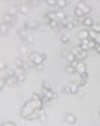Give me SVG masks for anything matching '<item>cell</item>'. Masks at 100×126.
Returning a JSON list of instances; mask_svg holds the SVG:
<instances>
[{
  "label": "cell",
  "mask_w": 100,
  "mask_h": 126,
  "mask_svg": "<svg viewBox=\"0 0 100 126\" xmlns=\"http://www.w3.org/2000/svg\"><path fill=\"white\" fill-rule=\"evenodd\" d=\"M72 53L75 54L77 60H81V59H85V57H87V51H85V50H82L80 46H78V47H75V48L72 50Z\"/></svg>",
  "instance_id": "obj_1"
},
{
  "label": "cell",
  "mask_w": 100,
  "mask_h": 126,
  "mask_svg": "<svg viewBox=\"0 0 100 126\" xmlns=\"http://www.w3.org/2000/svg\"><path fill=\"white\" fill-rule=\"evenodd\" d=\"M30 59H31V60H33L34 63H37V64H38V63H43V60L46 59V54H44V53H41V54L33 53V54L30 56Z\"/></svg>",
  "instance_id": "obj_2"
},
{
  "label": "cell",
  "mask_w": 100,
  "mask_h": 126,
  "mask_svg": "<svg viewBox=\"0 0 100 126\" xmlns=\"http://www.w3.org/2000/svg\"><path fill=\"white\" fill-rule=\"evenodd\" d=\"M78 38L81 41H85V40H90V30H84L78 34Z\"/></svg>",
  "instance_id": "obj_3"
},
{
  "label": "cell",
  "mask_w": 100,
  "mask_h": 126,
  "mask_svg": "<svg viewBox=\"0 0 100 126\" xmlns=\"http://www.w3.org/2000/svg\"><path fill=\"white\" fill-rule=\"evenodd\" d=\"M90 40H94L97 44H100V32L94 31V30H90Z\"/></svg>",
  "instance_id": "obj_4"
},
{
  "label": "cell",
  "mask_w": 100,
  "mask_h": 126,
  "mask_svg": "<svg viewBox=\"0 0 100 126\" xmlns=\"http://www.w3.org/2000/svg\"><path fill=\"white\" fill-rule=\"evenodd\" d=\"M75 70H77L78 73H81V75H82V73H85V64H84L82 62H80V60H78V62H77V64H75Z\"/></svg>",
  "instance_id": "obj_5"
},
{
  "label": "cell",
  "mask_w": 100,
  "mask_h": 126,
  "mask_svg": "<svg viewBox=\"0 0 100 126\" xmlns=\"http://www.w3.org/2000/svg\"><path fill=\"white\" fill-rule=\"evenodd\" d=\"M78 87H80V85H77V84H69V85H68V88H65V93L75 94V93L78 91Z\"/></svg>",
  "instance_id": "obj_6"
},
{
  "label": "cell",
  "mask_w": 100,
  "mask_h": 126,
  "mask_svg": "<svg viewBox=\"0 0 100 126\" xmlns=\"http://www.w3.org/2000/svg\"><path fill=\"white\" fill-rule=\"evenodd\" d=\"M78 7H80V9L84 12V15H88V13L91 12V7H90V6H85L82 1H80V3H78Z\"/></svg>",
  "instance_id": "obj_7"
},
{
  "label": "cell",
  "mask_w": 100,
  "mask_h": 126,
  "mask_svg": "<svg viewBox=\"0 0 100 126\" xmlns=\"http://www.w3.org/2000/svg\"><path fill=\"white\" fill-rule=\"evenodd\" d=\"M82 25H84V27H87V28H90V27L93 28L94 22H93V19H91L90 16H85V18H84V22H82Z\"/></svg>",
  "instance_id": "obj_8"
},
{
  "label": "cell",
  "mask_w": 100,
  "mask_h": 126,
  "mask_svg": "<svg viewBox=\"0 0 100 126\" xmlns=\"http://www.w3.org/2000/svg\"><path fill=\"white\" fill-rule=\"evenodd\" d=\"M56 16H58V21H63V19L66 18V15H65V12H62V10H59V12H56Z\"/></svg>",
  "instance_id": "obj_9"
},
{
  "label": "cell",
  "mask_w": 100,
  "mask_h": 126,
  "mask_svg": "<svg viewBox=\"0 0 100 126\" xmlns=\"http://www.w3.org/2000/svg\"><path fill=\"white\" fill-rule=\"evenodd\" d=\"M46 16H47V19H49V21H55V19H58V16H56V12H49Z\"/></svg>",
  "instance_id": "obj_10"
},
{
  "label": "cell",
  "mask_w": 100,
  "mask_h": 126,
  "mask_svg": "<svg viewBox=\"0 0 100 126\" xmlns=\"http://www.w3.org/2000/svg\"><path fill=\"white\" fill-rule=\"evenodd\" d=\"M68 62H71V63H74V62H77V57H75V54H74V53H69V54H68Z\"/></svg>",
  "instance_id": "obj_11"
},
{
  "label": "cell",
  "mask_w": 100,
  "mask_h": 126,
  "mask_svg": "<svg viewBox=\"0 0 100 126\" xmlns=\"http://www.w3.org/2000/svg\"><path fill=\"white\" fill-rule=\"evenodd\" d=\"M75 16H77V18H80V16H84V12H82V10L78 7V6L75 7Z\"/></svg>",
  "instance_id": "obj_12"
},
{
  "label": "cell",
  "mask_w": 100,
  "mask_h": 126,
  "mask_svg": "<svg viewBox=\"0 0 100 126\" xmlns=\"http://www.w3.org/2000/svg\"><path fill=\"white\" fill-rule=\"evenodd\" d=\"M65 119H66V122H69V123H75V116H72V114H68Z\"/></svg>",
  "instance_id": "obj_13"
},
{
  "label": "cell",
  "mask_w": 100,
  "mask_h": 126,
  "mask_svg": "<svg viewBox=\"0 0 100 126\" xmlns=\"http://www.w3.org/2000/svg\"><path fill=\"white\" fill-rule=\"evenodd\" d=\"M49 25H50L52 28H56V27L59 25V21H58V19H55V21H49Z\"/></svg>",
  "instance_id": "obj_14"
},
{
  "label": "cell",
  "mask_w": 100,
  "mask_h": 126,
  "mask_svg": "<svg viewBox=\"0 0 100 126\" xmlns=\"http://www.w3.org/2000/svg\"><path fill=\"white\" fill-rule=\"evenodd\" d=\"M65 70H66V73H72V72L75 70V66H72V64H71V66H66Z\"/></svg>",
  "instance_id": "obj_15"
},
{
  "label": "cell",
  "mask_w": 100,
  "mask_h": 126,
  "mask_svg": "<svg viewBox=\"0 0 100 126\" xmlns=\"http://www.w3.org/2000/svg\"><path fill=\"white\" fill-rule=\"evenodd\" d=\"M58 6L59 7H65L66 6V0H58Z\"/></svg>",
  "instance_id": "obj_16"
},
{
  "label": "cell",
  "mask_w": 100,
  "mask_h": 126,
  "mask_svg": "<svg viewBox=\"0 0 100 126\" xmlns=\"http://www.w3.org/2000/svg\"><path fill=\"white\" fill-rule=\"evenodd\" d=\"M28 10H30V7H28V6H25V4H24V6H21V12H22V13H28Z\"/></svg>",
  "instance_id": "obj_17"
},
{
  "label": "cell",
  "mask_w": 100,
  "mask_h": 126,
  "mask_svg": "<svg viewBox=\"0 0 100 126\" xmlns=\"http://www.w3.org/2000/svg\"><path fill=\"white\" fill-rule=\"evenodd\" d=\"M46 3H47L49 6H56V4H58V0H47Z\"/></svg>",
  "instance_id": "obj_18"
},
{
  "label": "cell",
  "mask_w": 100,
  "mask_h": 126,
  "mask_svg": "<svg viewBox=\"0 0 100 126\" xmlns=\"http://www.w3.org/2000/svg\"><path fill=\"white\" fill-rule=\"evenodd\" d=\"M93 30H94V31H97V32H100V22H97V24H94V25H93Z\"/></svg>",
  "instance_id": "obj_19"
},
{
  "label": "cell",
  "mask_w": 100,
  "mask_h": 126,
  "mask_svg": "<svg viewBox=\"0 0 100 126\" xmlns=\"http://www.w3.org/2000/svg\"><path fill=\"white\" fill-rule=\"evenodd\" d=\"M60 41H62V43H63V44H66L68 41H69V38H68L66 35H62V38H60Z\"/></svg>",
  "instance_id": "obj_20"
},
{
  "label": "cell",
  "mask_w": 100,
  "mask_h": 126,
  "mask_svg": "<svg viewBox=\"0 0 100 126\" xmlns=\"http://www.w3.org/2000/svg\"><path fill=\"white\" fill-rule=\"evenodd\" d=\"M43 67H44V64H43V63H38V64H37V69H38V70H41Z\"/></svg>",
  "instance_id": "obj_21"
},
{
  "label": "cell",
  "mask_w": 100,
  "mask_h": 126,
  "mask_svg": "<svg viewBox=\"0 0 100 126\" xmlns=\"http://www.w3.org/2000/svg\"><path fill=\"white\" fill-rule=\"evenodd\" d=\"M62 56H63V57H68V51H66V50H63V51H62Z\"/></svg>",
  "instance_id": "obj_22"
},
{
  "label": "cell",
  "mask_w": 100,
  "mask_h": 126,
  "mask_svg": "<svg viewBox=\"0 0 100 126\" xmlns=\"http://www.w3.org/2000/svg\"><path fill=\"white\" fill-rule=\"evenodd\" d=\"M38 1H40V3H43V1H47V0H38Z\"/></svg>",
  "instance_id": "obj_23"
},
{
  "label": "cell",
  "mask_w": 100,
  "mask_h": 126,
  "mask_svg": "<svg viewBox=\"0 0 100 126\" xmlns=\"http://www.w3.org/2000/svg\"><path fill=\"white\" fill-rule=\"evenodd\" d=\"M99 116H100V111H99Z\"/></svg>",
  "instance_id": "obj_24"
}]
</instances>
